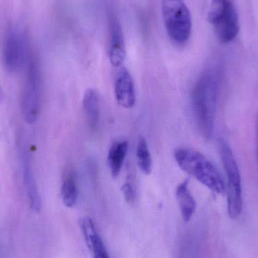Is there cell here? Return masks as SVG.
Instances as JSON below:
<instances>
[{
  "instance_id": "6da1fadb",
  "label": "cell",
  "mask_w": 258,
  "mask_h": 258,
  "mask_svg": "<svg viewBox=\"0 0 258 258\" xmlns=\"http://www.w3.org/2000/svg\"><path fill=\"white\" fill-rule=\"evenodd\" d=\"M216 103V80L211 73H205L192 89V107L198 128L206 139L213 135Z\"/></svg>"
},
{
  "instance_id": "7a4b0ae2",
  "label": "cell",
  "mask_w": 258,
  "mask_h": 258,
  "mask_svg": "<svg viewBox=\"0 0 258 258\" xmlns=\"http://www.w3.org/2000/svg\"><path fill=\"white\" fill-rule=\"evenodd\" d=\"M174 159L183 171L202 184L215 194H225L226 185L222 177L204 155L192 149L178 148L174 152Z\"/></svg>"
},
{
  "instance_id": "3957f363",
  "label": "cell",
  "mask_w": 258,
  "mask_h": 258,
  "mask_svg": "<svg viewBox=\"0 0 258 258\" xmlns=\"http://www.w3.org/2000/svg\"><path fill=\"white\" fill-rule=\"evenodd\" d=\"M218 148L227 176V212L229 217L235 220L240 216L243 207L240 171L231 148L224 140H219Z\"/></svg>"
},
{
  "instance_id": "277c9868",
  "label": "cell",
  "mask_w": 258,
  "mask_h": 258,
  "mask_svg": "<svg viewBox=\"0 0 258 258\" xmlns=\"http://www.w3.org/2000/svg\"><path fill=\"white\" fill-rule=\"evenodd\" d=\"M162 16L167 33L171 41L183 45L192 32L190 12L183 0H161Z\"/></svg>"
},
{
  "instance_id": "5b68a950",
  "label": "cell",
  "mask_w": 258,
  "mask_h": 258,
  "mask_svg": "<svg viewBox=\"0 0 258 258\" xmlns=\"http://www.w3.org/2000/svg\"><path fill=\"white\" fill-rule=\"evenodd\" d=\"M208 20L222 43L231 42L239 34V15L231 0H212Z\"/></svg>"
},
{
  "instance_id": "8992f818",
  "label": "cell",
  "mask_w": 258,
  "mask_h": 258,
  "mask_svg": "<svg viewBox=\"0 0 258 258\" xmlns=\"http://www.w3.org/2000/svg\"><path fill=\"white\" fill-rule=\"evenodd\" d=\"M40 76L34 61L29 63L25 88L22 99L23 116L26 122L33 124L39 116L40 108Z\"/></svg>"
},
{
  "instance_id": "52a82bcc",
  "label": "cell",
  "mask_w": 258,
  "mask_h": 258,
  "mask_svg": "<svg viewBox=\"0 0 258 258\" xmlns=\"http://www.w3.org/2000/svg\"><path fill=\"white\" fill-rule=\"evenodd\" d=\"M27 60V46L22 35L15 31L9 33L3 45V61L11 73L22 68Z\"/></svg>"
},
{
  "instance_id": "ba28073f",
  "label": "cell",
  "mask_w": 258,
  "mask_h": 258,
  "mask_svg": "<svg viewBox=\"0 0 258 258\" xmlns=\"http://www.w3.org/2000/svg\"><path fill=\"white\" fill-rule=\"evenodd\" d=\"M115 97L121 107L131 109L136 101L135 83L128 70L122 68L116 74L115 80Z\"/></svg>"
},
{
  "instance_id": "9c48e42d",
  "label": "cell",
  "mask_w": 258,
  "mask_h": 258,
  "mask_svg": "<svg viewBox=\"0 0 258 258\" xmlns=\"http://www.w3.org/2000/svg\"><path fill=\"white\" fill-rule=\"evenodd\" d=\"M21 165L22 168L23 180L30 207L35 212H39L41 207L40 197L33 174L29 152L25 147H23L21 150Z\"/></svg>"
},
{
  "instance_id": "30bf717a",
  "label": "cell",
  "mask_w": 258,
  "mask_h": 258,
  "mask_svg": "<svg viewBox=\"0 0 258 258\" xmlns=\"http://www.w3.org/2000/svg\"><path fill=\"white\" fill-rule=\"evenodd\" d=\"M110 44L109 49V58L110 63L115 68H119L123 63L126 57L123 32L119 20L116 17L110 19Z\"/></svg>"
},
{
  "instance_id": "8fae6325",
  "label": "cell",
  "mask_w": 258,
  "mask_h": 258,
  "mask_svg": "<svg viewBox=\"0 0 258 258\" xmlns=\"http://www.w3.org/2000/svg\"><path fill=\"white\" fill-rule=\"evenodd\" d=\"M81 227L92 258H110L93 221L90 218H85L82 221Z\"/></svg>"
},
{
  "instance_id": "7c38bea8",
  "label": "cell",
  "mask_w": 258,
  "mask_h": 258,
  "mask_svg": "<svg viewBox=\"0 0 258 258\" xmlns=\"http://www.w3.org/2000/svg\"><path fill=\"white\" fill-rule=\"evenodd\" d=\"M83 109L91 128H98L100 121V102L98 92L93 89H89L83 97Z\"/></svg>"
},
{
  "instance_id": "4fadbf2b",
  "label": "cell",
  "mask_w": 258,
  "mask_h": 258,
  "mask_svg": "<svg viewBox=\"0 0 258 258\" xmlns=\"http://www.w3.org/2000/svg\"><path fill=\"white\" fill-rule=\"evenodd\" d=\"M176 197L185 222L190 221L197 208V203L188 187V180L180 183L176 189Z\"/></svg>"
},
{
  "instance_id": "5bb4252c",
  "label": "cell",
  "mask_w": 258,
  "mask_h": 258,
  "mask_svg": "<svg viewBox=\"0 0 258 258\" xmlns=\"http://www.w3.org/2000/svg\"><path fill=\"white\" fill-rule=\"evenodd\" d=\"M128 148V144L126 141H115L110 147L108 153V164L113 177H117L120 174Z\"/></svg>"
},
{
  "instance_id": "9a60e30c",
  "label": "cell",
  "mask_w": 258,
  "mask_h": 258,
  "mask_svg": "<svg viewBox=\"0 0 258 258\" xmlns=\"http://www.w3.org/2000/svg\"><path fill=\"white\" fill-rule=\"evenodd\" d=\"M62 200L68 208L73 207L77 203L78 197L77 180L73 171H68L63 177L61 187Z\"/></svg>"
},
{
  "instance_id": "2e32d148",
  "label": "cell",
  "mask_w": 258,
  "mask_h": 258,
  "mask_svg": "<svg viewBox=\"0 0 258 258\" xmlns=\"http://www.w3.org/2000/svg\"><path fill=\"white\" fill-rule=\"evenodd\" d=\"M138 166L144 174H150L152 171V158L148 144L145 138L141 137L137 147Z\"/></svg>"
},
{
  "instance_id": "e0dca14e",
  "label": "cell",
  "mask_w": 258,
  "mask_h": 258,
  "mask_svg": "<svg viewBox=\"0 0 258 258\" xmlns=\"http://www.w3.org/2000/svg\"><path fill=\"white\" fill-rule=\"evenodd\" d=\"M122 194H123L124 198L125 201L128 203H134L135 200V189L132 183L130 182H126L124 183L122 187Z\"/></svg>"
},
{
  "instance_id": "ac0fdd59",
  "label": "cell",
  "mask_w": 258,
  "mask_h": 258,
  "mask_svg": "<svg viewBox=\"0 0 258 258\" xmlns=\"http://www.w3.org/2000/svg\"><path fill=\"white\" fill-rule=\"evenodd\" d=\"M257 152H258V120L257 123Z\"/></svg>"
},
{
  "instance_id": "d6986e66",
  "label": "cell",
  "mask_w": 258,
  "mask_h": 258,
  "mask_svg": "<svg viewBox=\"0 0 258 258\" xmlns=\"http://www.w3.org/2000/svg\"><path fill=\"white\" fill-rule=\"evenodd\" d=\"M0 93H1V86H0Z\"/></svg>"
}]
</instances>
